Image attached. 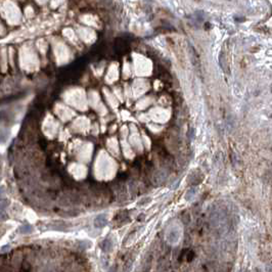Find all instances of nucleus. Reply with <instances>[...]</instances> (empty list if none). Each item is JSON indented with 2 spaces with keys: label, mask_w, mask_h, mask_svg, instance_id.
Instances as JSON below:
<instances>
[{
  "label": "nucleus",
  "mask_w": 272,
  "mask_h": 272,
  "mask_svg": "<svg viewBox=\"0 0 272 272\" xmlns=\"http://www.w3.org/2000/svg\"><path fill=\"white\" fill-rule=\"evenodd\" d=\"M107 224V216L106 214L98 215L94 219V227L96 228H103Z\"/></svg>",
  "instance_id": "nucleus-3"
},
{
  "label": "nucleus",
  "mask_w": 272,
  "mask_h": 272,
  "mask_svg": "<svg viewBox=\"0 0 272 272\" xmlns=\"http://www.w3.org/2000/svg\"><path fill=\"white\" fill-rule=\"evenodd\" d=\"M19 63L22 68L27 71H32L34 69V67L37 65V58L31 48L26 46L22 48L19 53Z\"/></svg>",
  "instance_id": "nucleus-2"
},
{
  "label": "nucleus",
  "mask_w": 272,
  "mask_h": 272,
  "mask_svg": "<svg viewBox=\"0 0 272 272\" xmlns=\"http://www.w3.org/2000/svg\"><path fill=\"white\" fill-rule=\"evenodd\" d=\"M5 32V29H4V27H3L2 25H1V23H0V34H3V33Z\"/></svg>",
  "instance_id": "nucleus-7"
},
{
  "label": "nucleus",
  "mask_w": 272,
  "mask_h": 272,
  "mask_svg": "<svg viewBox=\"0 0 272 272\" xmlns=\"http://www.w3.org/2000/svg\"><path fill=\"white\" fill-rule=\"evenodd\" d=\"M116 271H117V269H116V267H115V266H114V267H110V270H109V271H107V272H116Z\"/></svg>",
  "instance_id": "nucleus-8"
},
{
  "label": "nucleus",
  "mask_w": 272,
  "mask_h": 272,
  "mask_svg": "<svg viewBox=\"0 0 272 272\" xmlns=\"http://www.w3.org/2000/svg\"><path fill=\"white\" fill-rule=\"evenodd\" d=\"M0 58H2L1 66H2V71L4 72L6 69V50L5 49L1 50V52H0Z\"/></svg>",
  "instance_id": "nucleus-5"
},
{
  "label": "nucleus",
  "mask_w": 272,
  "mask_h": 272,
  "mask_svg": "<svg viewBox=\"0 0 272 272\" xmlns=\"http://www.w3.org/2000/svg\"><path fill=\"white\" fill-rule=\"evenodd\" d=\"M113 248V240L110 238H106L105 240L100 244V250H101L103 253H109V252L112 251Z\"/></svg>",
  "instance_id": "nucleus-4"
},
{
  "label": "nucleus",
  "mask_w": 272,
  "mask_h": 272,
  "mask_svg": "<svg viewBox=\"0 0 272 272\" xmlns=\"http://www.w3.org/2000/svg\"><path fill=\"white\" fill-rule=\"evenodd\" d=\"M25 12H26V15H28V16H31V15H32V13H33V11H32V9H31V8H30V6H29V7H28V8H27V9H26V11H25Z\"/></svg>",
  "instance_id": "nucleus-6"
},
{
  "label": "nucleus",
  "mask_w": 272,
  "mask_h": 272,
  "mask_svg": "<svg viewBox=\"0 0 272 272\" xmlns=\"http://www.w3.org/2000/svg\"><path fill=\"white\" fill-rule=\"evenodd\" d=\"M1 13L8 24L16 25L21 21V11L19 6L11 0H5L1 5Z\"/></svg>",
  "instance_id": "nucleus-1"
}]
</instances>
